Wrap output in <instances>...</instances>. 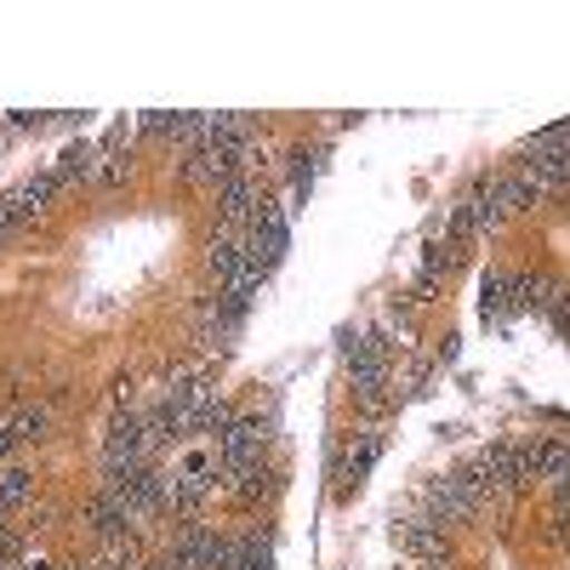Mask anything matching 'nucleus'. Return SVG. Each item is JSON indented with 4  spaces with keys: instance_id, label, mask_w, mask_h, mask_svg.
Here are the masks:
<instances>
[{
    "instance_id": "obj_3",
    "label": "nucleus",
    "mask_w": 570,
    "mask_h": 570,
    "mask_svg": "<svg viewBox=\"0 0 570 570\" xmlns=\"http://www.w3.org/2000/svg\"><path fill=\"white\" fill-rule=\"evenodd\" d=\"M394 542H400L411 559H422V564H451L445 531L434 525V519H394Z\"/></svg>"
},
{
    "instance_id": "obj_4",
    "label": "nucleus",
    "mask_w": 570,
    "mask_h": 570,
    "mask_svg": "<svg viewBox=\"0 0 570 570\" xmlns=\"http://www.w3.org/2000/svg\"><path fill=\"white\" fill-rule=\"evenodd\" d=\"M513 279H519V274H508V268H491V274H485V292H480L485 320H502V314L513 308Z\"/></svg>"
},
{
    "instance_id": "obj_8",
    "label": "nucleus",
    "mask_w": 570,
    "mask_h": 570,
    "mask_svg": "<svg viewBox=\"0 0 570 570\" xmlns=\"http://www.w3.org/2000/svg\"><path fill=\"white\" fill-rule=\"evenodd\" d=\"M142 131H155V137H183V142H195V115H142Z\"/></svg>"
},
{
    "instance_id": "obj_10",
    "label": "nucleus",
    "mask_w": 570,
    "mask_h": 570,
    "mask_svg": "<svg viewBox=\"0 0 570 570\" xmlns=\"http://www.w3.org/2000/svg\"><path fill=\"white\" fill-rule=\"evenodd\" d=\"M12 445H18V434H12V422H0V456H7Z\"/></svg>"
},
{
    "instance_id": "obj_6",
    "label": "nucleus",
    "mask_w": 570,
    "mask_h": 570,
    "mask_svg": "<svg viewBox=\"0 0 570 570\" xmlns=\"http://www.w3.org/2000/svg\"><path fill=\"white\" fill-rule=\"evenodd\" d=\"M320 160H325V149H297V155H292V206H285V212H297V206L308 200V188H314V177H320Z\"/></svg>"
},
{
    "instance_id": "obj_2",
    "label": "nucleus",
    "mask_w": 570,
    "mask_h": 570,
    "mask_svg": "<svg viewBox=\"0 0 570 570\" xmlns=\"http://www.w3.org/2000/svg\"><path fill=\"white\" fill-rule=\"evenodd\" d=\"M58 171H35V177H23L18 188H12V195L7 200H0V212H7L12 223H29V217H40L46 206H52V195H58Z\"/></svg>"
},
{
    "instance_id": "obj_1",
    "label": "nucleus",
    "mask_w": 570,
    "mask_h": 570,
    "mask_svg": "<svg viewBox=\"0 0 570 570\" xmlns=\"http://www.w3.org/2000/svg\"><path fill=\"white\" fill-rule=\"evenodd\" d=\"M480 508H485V497H480V485H473L468 473H445V480L428 485V519H434L440 531L480 519Z\"/></svg>"
},
{
    "instance_id": "obj_5",
    "label": "nucleus",
    "mask_w": 570,
    "mask_h": 570,
    "mask_svg": "<svg viewBox=\"0 0 570 570\" xmlns=\"http://www.w3.org/2000/svg\"><path fill=\"white\" fill-rule=\"evenodd\" d=\"M223 570H274V542L268 537H240Z\"/></svg>"
},
{
    "instance_id": "obj_7",
    "label": "nucleus",
    "mask_w": 570,
    "mask_h": 570,
    "mask_svg": "<svg viewBox=\"0 0 570 570\" xmlns=\"http://www.w3.org/2000/svg\"><path fill=\"white\" fill-rule=\"evenodd\" d=\"M376 451H383V434H365L360 451H348V462L337 468V480H354V485H360L365 473H371V462H376Z\"/></svg>"
},
{
    "instance_id": "obj_9",
    "label": "nucleus",
    "mask_w": 570,
    "mask_h": 570,
    "mask_svg": "<svg viewBox=\"0 0 570 570\" xmlns=\"http://www.w3.org/2000/svg\"><path fill=\"white\" fill-rule=\"evenodd\" d=\"M18 502H29V473L7 468V473H0V508H18Z\"/></svg>"
}]
</instances>
